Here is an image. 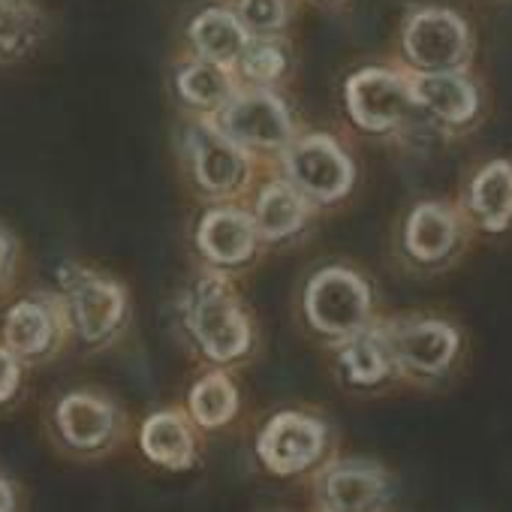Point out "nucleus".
I'll return each instance as SVG.
<instances>
[{
    "label": "nucleus",
    "mask_w": 512,
    "mask_h": 512,
    "mask_svg": "<svg viewBox=\"0 0 512 512\" xmlns=\"http://www.w3.org/2000/svg\"><path fill=\"white\" fill-rule=\"evenodd\" d=\"M308 317L326 335L359 332L368 320L371 296L359 275L347 269H326L308 287Z\"/></svg>",
    "instance_id": "nucleus-1"
},
{
    "label": "nucleus",
    "mask_w": 512,
    "mask_h": 512,
    "mask_svg": "<svg viewBox=\"0 0 512 512\" xmlns=\"http://www.w3.org/2000/svg\"><path fill=\"white\" fill-rule=\"evenodd\" d=\"M199 247L214 263H244L253 250V226L238 211H211L199 226Z\"/></svg>",
    "instance_id": "nucleus-12"
},
{
    "label": "nucleus",
    "mask_w": 512,
    "mask_h": 512,
    "mask_svg": "<svg viewBox=\"0 0 512 512\" xmlns=\"http://www.w3.org/2000/svg\"><path fill=\"white\" fill-rule=\"evenodd\" d=\"M13 509V497H10V488L0 482V512H10Z\"/></svg>",
    "instance_id": "nucleus-28"
},
{
    "label": "nucleus",
    "mask_w": 512,
    "mask_h": 512,
    "mask_svg": "<svg viewBox=\"0 0 512 512\" xmlns=\"http://www.w3.org/2000/svg\"><path fill=\"white\" fill-rule=\"evenodd\" d=\"M4 260H7V238L0 235V269H4Z\"/></svg>",
    "instance_id": "nucleus-29"
},
{
    "label": "nucleus",
    "mask_w": 512,
    "mask_h": 512,
    "mask_svg": "<svg viewBox=\"0 0 512 512\" xmlns=\"http://www.w3.org/2000/svg\"><path fill=\"white\" fill-rule=\"evenodd\" d=\"M190 37L199 46V52L208 61H217V64L235 61L241 55V49H244V31L238 28V22L229 13H220V10L202 13L193 22Z\"/></svg>",
    "instance_id": "nucleus-17"
},
{
    "label": "nucleus",
    "mask_w": 512,
    "mask_h": 512,
    "mask_svg": "<svg viewBox=\"0 0 512 512\" xmlns=\"http://www.w3.org/2000/svg\"><path fill=\"white\" fill-rule=\"evenodd\" d=\"M241 19L253 31H278L287 22V0H241Z\"/></svg>",
    "instance_id": "nucleus-25"
},
{
    "label": "nucleus",
    "mask_w": 512,
    "mask_h": 512,
    "mask_svg": "<svg viewBox=\"0 0 512 512\" xmlns=\"http://www.w3.org/2000/svg\"><path fill=\"white\" fill-rule=\"evenodd\" d=\"M142 446L154 461L166 467H187L193 458V443H190L187 428L181 425L178 416H169V413L148 419L142 431Z\"/></svg>",
    "instance_id": "nucleus-18"
},
{
    "label": "nucleus",
    "mask_w": 512,
    "mask_h": 512,
    "mask_svg": "<svg viewBox=\"0 0 512 512\" xmlns=\"http://www.w3.org/2000/svg\"><path fill=\"white\" fill-rule=\"evenodd\" d=\"M404 52L425 73L458 70L470 52L467 25L449 10L416 13L404 31Z\"/></svg>",
    "instance_id": "nucleus-2"
},
{
    "label": "nucleus",
    "mask_w": 512,
    "mask_h": 512,
    "mask_svg": "<svg viewBox=\"0 0 512 512\" xmlns=\"http://www.w3.org/2000/svg\"><path fill=\"white\" fill-rule=\"evenodd\" d=\"M73 302H76L79 329L88 341L103 338L121 320V311H124L121 290L100 278H82L73 287Z\"/></svg>",
    "instance_id": "nucleus-13"
},
{
    "label": "nucleus",
    "mask_w": 512,
    "mask_h": 512,
    "mask_svg": "<svg viewBox=\"0 0 512 512\" xmlns=\"http://www.w3.org/2000/svg\"><path fill=\"white\" fill-rule=\"evenodd\" d=\"M52 338V323H49V314L40 308V305H19L10 311L7 317V344L16 350V353H40Z\"/></svg>",
    "instance_id": "nucleus-21"
},
{
    "label": "nucleus",
    "mask_w": 512,
    "mask_h": 512,
    "mask_svg": "<svg viewBox=\"0 0 512 512\" xmlns=\"http://www.w3.org/2000/svg\"><path fill=\"white\" fill-rule=\"evenodd\" d=\"M37 10L31 0H0V49H22L37 34Z\"/></svg>",
    "instance_id": "nucleus-24"
},
{
    "label": "nucleus",
    "mask_w": 512,
    "mask_h": 512,
    "mask_svg": "<svg viewBox=\"0 0 512 512\" xmlns=\"http://www.w3.org/2000/svg\"><path fill=\"white\" fill-rule=\"evenodd\" d=\"M16 377H19L16 362L10 359V353L0 350V401H4L16 389Z\"/></svg>",
    "instance_id": "nucleus-27"
},
{
    "label": "nucleus",
    "mask_w": 512,
    "mask_h": 512,
    "mask_svg": "<svg viewBox=\"0 0 512 512\" xmlns=\"http://www.w3.org/2000/svg\"><path fill=\"white\" fill-rule=\"evenodd\" d=\"M290 172L302 190L317 199H338L353 184V163L326 136H311L299 142L290 154Z\"/></svg>",
    "instance_id": "nucleus-5"
},
{
    "label": "nucleus",
    "mask_w": 512,
    "mask_h": 512,
    "mask_svg": "<svg viewBox=\"0 0 512 512\" xmlns=\"http://www.w3.org/2000/svg\"><path fill=\"white\" fill-rule=\"evenodd\" d=\"M323 449V428L299 413L278 416L260 437L263 461L278 473H296L308 467Z\"/></svg>",
    "instance_id": "nucleus-6"
},
{
    "label": "nucleus",
    "mask_w": 512,
    "mask_h": 512,
    "mask_svg": "<svg viewBox=\"0 0 512 512\" xmlns=\"http://www.w3.org/2000/svg\"><path fill=\"white\" fill-rule=\"evenodd\" d=\"M193 145H196L193 148L196 175L208 190L223 193V190H232L244 178V160L226 139L214 136L211 130H196Z\"/></svg>",
    "instance_id": "nucleus-14"
},
{
    "label": "nucleus",
    "mask_w": 512,
    "mask_h": 512,
    "mask_svg": "<svg viewBox=\"0 0 512 512\" xmlns=\"http://www.w3.org/2000/svg\"><path fill=\"white\" fill-rule=\"evenodd\" d=\"M287 61L281 55L278 46H269V43H256L244 52V73L250 79H260V82H272L284 73Z\"/></svg>",
    "instance_id": "nucleus-26"
},
{
    "label": "nucleus",
    "mask_w": 512,
    "mask_h": 512,
    "mask_svg": "<svg viewBox=\"0 0 512 512\" xmlns=\"http://www.w3.org/2000/svg\"><path fill=\"white\" fill-rule=\"evenodd\" d=\"M329 503L335 512H374L383 503V479L365 467L335 470L329 479Z\"/></svg>",
    "instance_id": "nucleus-16"
},
{
    "label": "nucleus",
    "mask_w": 512,
    "mask_h": 512,
    "mask_svg": "<svg viewBox=\"0 0 512 512\" xmlns=\"http://www.w3.org/2000/svg\"><path fill=\"white\" fill-rule=\"evenodd\" d=\"M193 332L214 359H232L247 347V320L220 281H205L193 305Z\"/></svg>",
    "instance_id": "nucleus-4"
},
{
    "label": "nucleus",
    "mask_w": 512,
    "mask_h": 512,
    "mask_svg": "<svg viewBox=\"0 0 512 512\" xmlns=\"http://www.w3.org/2000/svg\"><path fill=\"white\" fill-rule=\"evenodd\" d=\"M347 106L362 130H389L413 109L410 82L389 70H362L347 82Z\"/></svg>",
    "instance_id": "nucleus-3"
},
{
    "label": "nucleus",
    "mask_w": 512,
    "mask_h": 512,
    "mask_svg": "<svg viewBox=\"0 0 512 512\" xmlns=\"http://www.w3.org/2000/svg\"><path fill=\"white\" fill-rule=\"evenodd\" d=\"M458 350V335L452 326L437 323V320H422L407 326L398 341H395V353L404 365L422 371V374H434L443 371L452 356Z\"/></svg>",
    "instance_id": "nucleus-10"
},
{
    "label": "nucleus",
    "mask_w": 512,
    "mask_h": 512,
    "mask_svg": "<svg viewBox=\"0 0 512 512\" xmlns=\"http://www.w3.org/2000/svg\"><path fill=\"white\" fill-rule=\"evenodd\" d=\"M223 130L244 145H281L290 139V115L272 94H247L223 112Z\"/></svg>",
    "instance_id": "nucleus-7"
},
{
    "label": "nucleus",
    "mask_w": 512,
    "mask_h": 512,
    "mask_svg": "<svg viewBox=\"0 0 512 512\" xmlns=\"http://www.w3.org/2000/svg\"><path fill=\"white\" fill-rule=\"evenodd\" d=\"M467 208L488 232H500L512 220V163L494 160L476 172L467 190Z\"/></svg>",
    "instance_id": "nucleus-9"
},
{
    "label": "nucleus",
    "mask_w": 512,
    "mask_h": 512,
    "mask_svg": "<svg viewBox=\"0 0 512 512\" xmlns=\"http://www.w3.org/2000/svg\"><path fill=\"white\" fill-rule=\"evenodd\" d=\"M302 217H305L302 196L287 184H272L263 193L260 208H256V220H260V229H263L266 238L290 235L293 229L302 226Z\"/></svg>",
    "instance_id": "nucleus-19"
},
{
    "label": "nucleus",
    "mask_w": 512,
    "mask_h": 512,
    "mask_svg": "<svg viewBox=\"0 0 512 512\" xmlns=\"http://www.w3.org/2000/svg\"><path fill=\"white\" fill-rule=\"evenodd\" d=\"M455 238H458V220L446 205H437V202L419 205L410 214L407 232H404L407 250L422 263H434L440 256H446Z\"/></svg>",
    "instance_id": "nucleus-11"
},
{
    "label": "nucleus",
    "mask_w": 512,
    "mask_h": 512,
    "mask_svg": "<svg viewBox=\"0 0 512 512\" xmlns=\"http://www.w3.org/2000/svg\"><path fill=\"white\" fill-rule=\"evenodd\" d=\"M410 97L413 106H422L425 112H431L446 124H467L479 109L476 85L455 70L422 73L410 79Z\"/></svg>",
    "instance_id": "nucleus-8"
},
{
    "label": "nucleus",
    "mask_w": 512,
    "mask_h": 512,
    "mask_svg": "<svg viewBox=\"0 0 512 512\" xmlns=\"http://www.w3.org/2000/svg\"><path fill=\"white\" fill-rule=\"evenodd\" d=\"M181 94L196 103V106H214L223 103L229 94V79L223 76V70L211 67V64H190L181 79H178Z\"/></svg>",
    "instance_id": "nucleus-23"
},
{
    "label": "nucleus",
    "mask_w": 512,
    "mask_h": 512,
    "mask_svg": "<svg viewBox=\"0 0 512 512\" xmlns=\"http://www.w3.org/2000/svg\"><path fill=\"white\" fill-rule=\"evenodd\" d=\"M341 359H344V368H347L353 383H377V380H383L389 374L392 350L380 335L365 332V335H356L347 344Z\"/></svg>",
    "instance_id": "nucleus-20"
},
{
    "label": "nucleus",
    "mask_w": 512,
    "mask_h": 512,
    "mask_svg": "<svg viewBox=\"0 0 512 512\" xmlns=\"http://www.w3.org/2000/svg\"><path fill=\"white\" fill-rule=\"evenodd\" d=\"M190 407L202 425H223L235 413V389L226 377L211 374L193 389Z\"/></svg>",
    "instance_id": "nucleus-22"
},
{
    "label": "nucleus",
    "mask_w": 512,
    "mask_h": 512,
    "mask_svg": "<svg viewBox=\"0 0 512 512\" xmlns=\"http://www.w3.org/2000/svg\"><path fill=\"white\" fill-rule=\"evenodd\" d=\"M61 428L70 443L76 446H97L106 440L112 428V413L103 401L88 395H70L58 410Z\"/></svg>",
    "instance_id": "nucleus-15"
}]
</instances>
